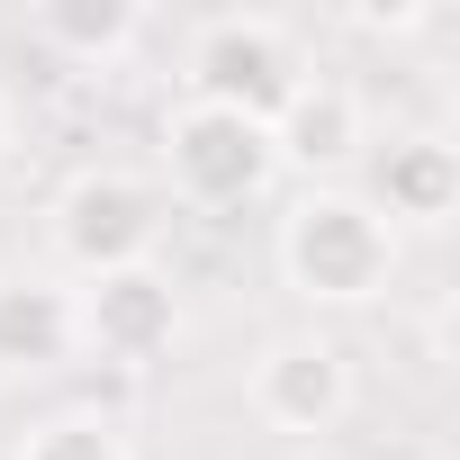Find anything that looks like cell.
I'll return each instance as SVG.
<instances>
[{
	"label": "cell",
	"instance_id": "cell-9",
	"mask_svg": "<svg viewBox=\"0 0 460 460\" xmlns=\"http://www.w3.org/2000/svg\"><path fill=\"white\" fill-rule=\"evenodd\" d=\"M73 289L55 280H0V370L28 379V370H55L73 352Z\"/></svg>",
	"mask_w": 460,
	"mask_h": 460
},
{
	"label": "cell",
	"instance_id": "cell-5",
	"mask_svg": "<svg viewBox=\"0 0 460 460\" xmlns=\"http://www.w3.org/2000/svg\"><path fill=\"white\" fill-rule=\"evenodd\" d=\"M253 415L271 424V433H334L343 415H352V361H343V343H325V334H289V343H271L262 361H253Z\"/></svg>",
	"mask_w": 460,
	"mask_h": 460
},
{
	"label": "cell",
	"instance_id": "cell-8",
	"mask_svg": "<svg viewBox=\"0 0 460 460\" xmlns=\"http://www.w3.org/2000/svg\"><path fill=\"white\" fill-rule=\"evenodd\" d=\"M271 154L280 163H298V172H343L352 154H361V100L343 91V82H298V100L271 118Z\"/></svg>",
	"mask_w": 460,
	"mask_h": 460
},
{
	"label": "cell",
	"instance_id": "cell-10",
	"mask_svg": "<svg viewBox=\"0 0 460 460\" xmlns=\"http://www.w3.org/2000/svg\"><path fill=\"white\" fill-rule=\"evenodd\" d=\"M37 28H46L64 55H118V46H136L145 10H136V0H46Z\"/></svg>",
	"mask_w": 460,
	"mask_h": 460
},
{
	"label": "cell",
	"instance_id": "cell-2",
	"mask_svg": "<svg viewBox=\"0 0 460 460\" xmlns=\"http://www.w3.org/2000/svg\"><path fill=\"white\" fill-rule=\"evenodd\" d=\"M154 244H163V190L154 181H136V172H82V181H64V199H55V253L82 280L136 271V262H154Z\"/></svg>",
	"mask_w": 460,
	"mask_h": 460
},
{
	"label": "cell",
	"instance_id": "cell-1",
	"mask_svg": "<svg viewBox=\"0 0 460 460\" xmlns=\"http://www.w3.org/2000/svg\"><path fill=\"white\" fill-rule=\"evenodd\" d=\"M280 271L298 298L316 307H361L388 289L397 271V226L361 199V190H307L280 217Z\"/></svg>",
	"mask_w": 460,
	"mask_h": 460
},
{
	"label": "cell",
	"instance_id": "cell-12",
	"mask_svg": "<svg viewBox=\"0 0 460 460\" xmlns=\"http://www.w3.org/2000/svg\"><path fill=\"white\" fill-rule=\"evenodd\" d=\"M352 19H361V28H415L424 10H415V0H361Z\"/></svg>",
	"mask_w": 460,
	"mask_h": 460
},
{
	"label": "cell",
	"instance_id": "cell-11",
	"mask_svg": "<svg viewBox=\"0 0 460 460\" xmlns=\"http://www.w3.org/2000/svg\"><path fill=\"white\" fill-rule=\"evenodd\" d=\"M19 460H127V442L100 424V415H55V424H37L28 433V451Z\"/></svg>",
	"mask_w": 460,
	"mask_h": 460
},
{
	"label": "cell",
	"instance_id": "cell-13",
	"mask_svg": "<svg viewBox=\"0 0 460 460\" xmlns=\"http://www.w3.org/2000/svg\"><path fill=\"white\" fill-rule=\"evenodd\" d=\"M0 154H10V100H0Z\"/></svg>",
	"mask_w": 460,
	"mask_h": 460
},
{
	"label": "cell",
	"instance_id": "cell-4",
	"mask_svg": "<svg viewBox=\"0 0 460 460\" xmlns=\"http://www.w3.org/2000/svg\"><path fill=\"white\" fill-rule=\"evenodd\" d=\"M298 82H307V64H298V46L271 28V19H208L199 28V46H190V100H208V109H235V118H253V127H271L289 100H298Z\"/></svg>",
	"mask_w": 460,
	"mask_h": 460
},
{
	"label": "cell",
	"instance_id": "cell-6",
	"mask_svg": "<svg viewBox=\"0 0 460 460\" xmlns=\"http://www.w3.org/2000/svg\"><path fill=\"white\" fill-rule=\"evenodd\" d=\"M73 334L100 361H154L181 334V298H172V280L154 262H136V271H109V280L73 289Z\"/></svg>",
	"mask_w": 460,
	"mask_h": 460
},
{
	"label": "cell",
	"instance_id": "cell-3",
	"mask_svg": "<svg viewBox=\"0 0 460 460\" xmlns=\"http://www.w3.org/2000/svg\"><path fill=\"white\" fill-rule=\"evenodd\" d=\"M163 172L190 208H244L271 190L280 154H271V127H253L235 109H208V100H181L163 127Z\"/></svg>",
	"mask_w": 460,
	"mask_h": 460
},
{
	"label": "cell",
	"instance_id": "cell-7",
	"mask_svg": "<svg viewBox=\"0 0 460 460\" xmlns=\"http://www.w3.org/2000/svg\"><path fill=\"white\" fill-rule=\"evenodd\" d=\"M370 208L397 226H442L460 208V154L442 136H388L379 163H370Z\"/></svg>",
	"mask_w": 460,
	"mask_h": 460
}]
</instances>
